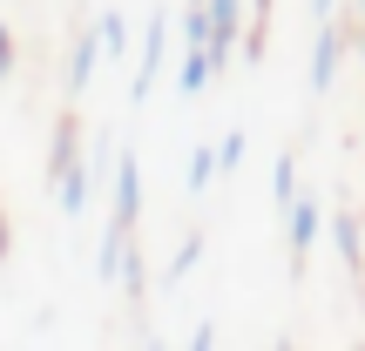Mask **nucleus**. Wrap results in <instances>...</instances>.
<instances>
[{"mask_svg": "<svg viewBox=\"0 0 365 351\" xmlns=\"http://www.w3.org/2000/svg\"><path fill=\"white\" fill-rule=\"evenodd\" d=\"M318 236H325V203H318L312 189H298V196H291V209H284V257H291V277L312 263Z\"/></svg>", "mask_w": 365, "mask_h": 351, "instance_id": "1", "label": "nucleus"}, {"mask_svg": "<svg viewBox=\"0 0 365 351\" xmlns=\"http://www.w3.org/2000/svg\"><path fill=\"white\" fill-rule=\"evenodd\" d=\"M345 48H352V34H345V21L339 14H325V21H312V95H331L339 88V61H345Z\"/></svg>", "mask_w": 365, "mask_h": 351, "instance_id": "2", "label": "nucleus"}, {"mask_svg": "<svg viewBox=\"0 0 365 351\" xmlns=\"http://www.w3.org/2000/svg\"><path fill=\"white\" fill-rule=\"evenodd\" d=\"M163 48H170V14H149V27H143V61H135V81H129V102L143 108L149 102V88H156V75H163Z\"/></svg>", "mask_w": 365, "mask_h": 351, "instance_id": "3", "label": "nucleus"}, {"mask_svg": "<svg viewBox=\"0 0 365 351\" xmlns=\"http://www.w3.org/2000/svg\"><path fill=\"white\" fill-rule=\"evenodd\" d=\"M102 61H108V54H102V34H95V21H88L75 41H68V61H61L68 102H75V95H88V81H95V68H102Z\"/></svg>", "mask_w": 365, "mask_h": 351, "instance_id": "4", "label": "nucleus"}, {"mask_svg": "<svg viewBox=\"0 0 365 351\" xmlns=\"http://www.w3.org/2000/svg\"><path fill=\"white\" fill-rule=\"evenodd\" d=\"M325 236H331V250H339L345 277L365 284V223L352 216V209H339V216H325Z\"/></svg>", "mask_w": 365, "mask_h": 351, "instance_id": "5", "label": "nucleus"}, {"mask_svg": "<svg viewBox=\"0 0 365 351\" xmlns=\"http://www.w3.org/2000/svg\"><path fill=\"white\" fill-rule=\"evenodd\" d=\"M244 0H210V61H217V75H223V61L237 54V34H244Z\"/></svg>", "mask_w": 365, "mask_h": 351, "instance_id": "6", "label": "nucleus"}, {"mask_svg": "<svg viewBox=\"0 0 365 351\" xmlns=\"http://www.w3.org/2000/svg\"><path fill=\"white\" fill-rule=\"evenodd\" d=\"M75 162H81V115H61L48 135V182H61Z\"/></svg>", "mask_w": 365, "mask_h": 351, "instance_id": "7", "label": "nucleus"}, {"mask_svg": "<svg viewBox=\"0 0 365 351\" xmlns=\"http://www.w3.org/2000/svg\"><path fill=\"white\" fill-rule=\"evenodd\" d=\"M210 81H217V61H210V48H182V68H176V95H203Z\"/></svg>", "mask_w": 365, "mask_h": 351, "instance_id": "8", "label": "nucleus"}, {"mask_svg": "<svg viewBox=\"0 0 365 351\" xmlns=\"http://www.w3.org/2000/svg\"><path fill=\"white\" fill-rule=\"evenodd\" d=\"M217 176H223V162H217V142H196V149H190V169H182V196H203Z\"/></svg>", "mask_w": 365, "mask_h": 351, "instance_id": "9", "label": "nucleus"}, {"mask_svg": "<svg viewBox=\"0 0 365 351\" xmlns=\"http://www.w3.org/2000/svg\"><path fill=\"white\" fill-rule=\"evenodd\" d=\"M95 34H102V54H108V61H122V54H129V14H122V7H102V14H95Z\"/></svg>", "mask_w": 365, "mask_h": 351, "instance_id": "10", "label": "nucleus"}, {"mask_svg": "<svg viewBox=\"0 0 365 351\" xmlns=\"http://www.w3.org/2000/svg\"><path fill=\"white\" fill-rule=\"evenodd\" d=\"M115 284L129 290V304H143L149 298V263H143V243L129 236V250H122V271H115Z\"/></svg>", "mask_w": 365, "mask_h": 351, "instance_id": "11", "label": "nucleus"}, {"mask_svg": "<svg viewBox=\"0 0 365 351\" xmlns=\"http://www.w3.org/2000/svg\"><path fill=\"white\" fill-rule=\"evenodd\" d=\"M196 263H203V230H190V236H182V243L170 250V284H182Z\"/></svg>", "mask_w": 365, "mask_h": 351, "instance_id": "12", "label": "nucleus"}, {"mask_svg": "<svg viewBox=\"0 0 365 351\" xmlns=\"http://www.w3.org/2000/svg\"><path fill=\"white\" fill-rule=\"evenodd\" d=\"M264 41H271V0H250V34H244L250 61H264Z\"/></svg>", "mask_w": 365, "mask_h": 351, "instance_id": "13", "label": "nucleus"}, {"mask_svg": "<svg viewBox=\"0 0 365 351\" xmlns=\"http://www.w3.org/2000/svg\"><path fill=\"white\" fill-rule=\"evenodd\" d=\"M244 156H250V135H244V129H223V135H217V162H223V176L244 169Z\"/></svg>", "mask_w": 365, "mask_h": 351, "instance_id": "14", "label": "nucleus"}, {"mask_svg": "<svg viewBox=\"0 0 365 351\" xmlns=\"http://www.w3.org/2000/svg\"><path fill=\"white\" fill-rule=\"evenodd\" d=\"M271 196H277V216H284L291 196H298V162H291V149L277 156V169H271Z\"/></svg>", "mask_w": 365, "mask_h": 351, "instance_id": "15", "label": "nucleus"}, {"mask_svg": "<svg viewBox=\"0 0 365 351\" xmlns=\"http://www.w3.org/2000/svg\"><path fill=\"white\" fill-rule=\"evenodd\" d=\"M14 61H21V48H14V27H7V21H0V81H7V75H14Z\"/></svg>", "mask_w": 365, "mask_h": 351, "instance_id": "16", "label": "nucleus"}, {"mask_svg": "<svg viewBox=\"0 0 365 351\" xmlns=\"http://www.w3.org/2000/svg\"><path fill=\"white\" fill-rule=\"evenodd\" d=\"M210 345H217V318H203V325L190 331V351H210Z\"/></svg>", "mask_w": 365, "mask_h": 351, "instance_id": "17", "label": "nucleus"}, {"mask_svg": "<svg viewBox=\"0 0 365 351\" xmlns=\"http://www.w3.org/2000/svg\"><path fill=\"white\" fill-rule=\"evenodd\" d=\"M7 250H14V223H7V209H0V263H7Z\"/></svg>", "mask_w": 365, "mask_h": 351, "instance_id": "18", "label": "nucleus"}, {"mask_svg": "<svg viewBox=\"0 0 365 351\" xmlns=\"http://www.w3.org/2000/svg\"><path fill=\"white\" fill-rule=\"evenodd\" d=\"M325 14H339V0H312V21H325Z\"/></svg>", "mask_w": 365, "mask_h": 351, "instance_id": "19", "label": "nucleus"}]
</instances>
